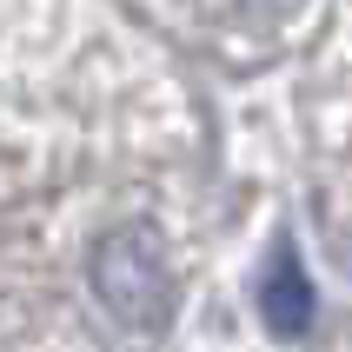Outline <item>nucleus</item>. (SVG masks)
Masks as SVG:
<instances>
[{
    "instance_id": "2",
    "label": "nucleus",
    "mask_w": 352,
    "mask_h": 352,
    "mask_svg": "<svg viewBox=\"0 0 352 352\" xmlns=\"http://www.w3.org/2000/svg\"><path fill=\"white\" fill-rule=\"evenodd\" d=\"M259 306H266V319H273V333H306V319H313V286H306V273H299L293 246L273 253V266H266V279H259Z\"/></svg>"
},
{
    "instance_id": "1",
    "label": "nucleus",
    "mask_w": 352,
    "mask_h": 352,
    "mask_svg": "<svg viewBox=\"0 0 352 352\" xmlns=\"http://www.w3.org/2000/svg\"><path fill=\"white\" fill-rule=\"evenodd\" d=\"M94 293L120 326H160L173 313V273L146 226H120L94 246Z\"/></svg>"
},
{
    "instance_id": "3",
    "label": "nucleus",
    "mask_w": 352,
    "mask_h": 352,
    "mask_svg": "<svg viewBox=\"0 0 352 352\" xmlns=\"http://www.w3.org/2000/svg\"><path fill=\"white\" fill-rule=\"evenodd\" d=\"M246 14H286V7H299V0H239Z\"/></svg>"
}]
</instances>
